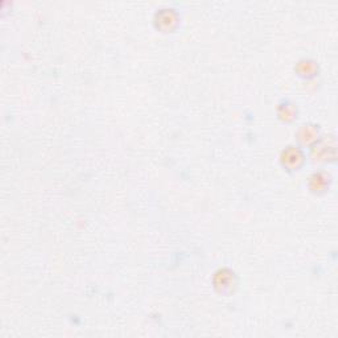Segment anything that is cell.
Here are the masks:
<instances>
[{
	"mask_svg": "<svg viewBox=\"0 0 338 338\" xmlns=\"http://www.w3.org/2000/svg\"><path fill=\"white\" fill-rule=\"evenodd\" d=\"M302 154H300V151L296 150V148L290 147L287 151L284 152L283 162L284 166H288V168H298V164L302 162Z\"/></svg>",
	"mask_w": 338,
	"mask_h": 338,
	"instance_id": "obj_1",
	"label": "cell"
}]
</instances>
